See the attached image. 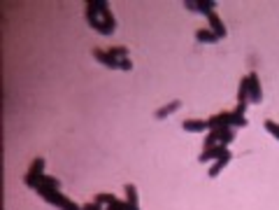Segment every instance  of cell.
Instances as JSON below:
<instances>
[{"instance_id":"6da1fadb","label":"cell","mask_w":279,"mask_h":210,"mask_svg":"<svg viewBox=\"0 0 279 210\" xmlns=\"http://www.w3.org/2000/svg\"><path fill=\"white\" fill-rule=\"evenodd\" d=\"M86 21L91 28H96L100 35H112L116 31V19H114L112 9L105 0H91L86 2Z\"/></svg>"},{"instance_id":"7a4b0ae2","label":"cell","mask_w":279,"mask_h":210,"mask_svg":"<svg viewBox=\"0 0 279 210\" xmlns=\"http://www.w3.org/2000/svg\"><path fill=\"white\" fill-rule=\"evenodd\" d=\"M207 126L210 129H217V126H247V119H244V112L240 108H235L233 112H219L207 119Z\"/></svg>"},{"instance_id":"3957f363","label":"cell","mask_w":279,"mask_h":210,"mask_svg":"<svg viewBox=\"0 0 279 210\" xmlns=\"http://www.w3.org/2000/svg\"><path fill=\"white\" fill-rule=\"evenodd\" d=\"M233 140H235V131L230 129V126H217V129H212L210 136L205 138V149L214 147V145H223V147H228Z\"/></svg>"},{"instance_id":"277c9868","label":"cell","mask_w":279,"mask_h":210,"mask_svg":"<svg viewBox=\"0 0 279 210\" xmlns=\"http://www.w3.org/2000/svg\"><path fill=\"white\" fill-rule=\"evenodd\" d=\"M38 194L42 196L47 203H52V206H56V208H60V210H82V206H77V203H72L70 199H65L63 192H58V189H47V192H38Z\"/></svg>"},{"instance_id":"5b68a950","label":"cell","mask_w":279,"mask_h":210,"mask_svg":"<svg viewBox=\"0 0 279 210\" xmlns=\"http://www.w3.org/2000/svg\"><path fill=\"white\" fill-rule=\"evenodd\" d=\"M42 175H45V159L40 156V159H35V161L30 163L28 175H26V185L35 189V185L40 182V178H42Z\"/></svg>"},{"instance_id":"8992f818","label":"cell","mask_w":279,"mask_h":210,"mask_svg":"<svg viewBox=\"0 0 279 210\" xmlns=\"http://www.w3.org/2000/svg\"><path fill=\"white\" fill-rule=\"evenodd\" d=\"M247 84H249V103L263 101V89H261V82H258L256 72H249V75H247Z\"/></svg>"},{"instance_id":"52a82bcc","label":"cell","mask_w":279,"mask_h":210,"mask_svg":"<svg viewBox=\"0 0 279 210\" xmlns=\"http://www.w3.org/2000/svg\"><path fill=\"white\" fill-rule=\"evenodd\" d=\"M230 154V149L228 147H223V145H214V147H210V149H203V154L198 156V161L200 163H205V161H212V159H223V156H228Z\"/></svg>"},{"instance_id":"ba28073f","label":"cell","mask_w":279,"mask_h":210,"mask_svg":"<svg viewBox=\"0 0 279 210\" xmlns=\"http://www.w3.org/2000/svg\"><path fill=\"white\" fill-rule=\"evenodd\" d=\"M186 5V9H191V12H200V14H212L214 9H217V2L214 0H207V2H193V0H186L184 2Z\"/></svg>"},{"instance_id":"9c48e42d","label":"cell","mask_w":279,"mask_h":210,"mask_svg":"<svg viewBox=\"0 0 279 210\" xmlns=\"http://www.w3.org/2000/svg\"><path fill=\"white\" fill-rule=\"evenodd\" d=\"M249 105V84H247V77H242L240 82V91H237V108L244 112Z\"/></svg>"},{"instance_id":"30bf717a","label":"cell","mask_w":279,"mask_h":210,"mask_svg":"<svg viewBox=\"0 0 279 210\" xmlns=\"http://www.w3.org/2000/svg\"><path fill=\"white\" fill-rule=\"evenodd\" d=\"M184 131L189 133H205V129H210L205 119H184Z\"/></svg>"},{"instance_id":"8fae6325","label":"cell","mask_w":279,"mask_h":210,"mask_svg":"<svg viewBox=\"0 0 279 210\" xmlns=\"http://www.w3.org/2000/svg\"><path fill=\"white\" fill-rule=\"evenodd\" d=\"M207 21H210V31H214L219 38H226V26H223V21L217 16V12L207 14Z\"/></svg>"},{"instance_id":"7c38bea8","label":"cell","mask_w":279,"mask_h":210,"mask_svg":"<svg viewBox=\"0 0 279 210\" xmlns=\"http://www.w3.org/2000/svg\"><path fill=\"white\" fill-rule=\"evenodd\" d=\"M196 40L198 42H207V45H214V42H219V35H217V33L214 31H210V28H200V31H196Z\"/></svg>"},{"instance_id":"4fadbf2b","label":"cell","mask_w":279,"mask_h":210,"mask_svg":"<svg viewBox=\"0 0 279 210\" xmlns=\"http://www.w3.org/2000/svg\"><path fill=\"white\" fill-rule=\"evenodd\" d=\"M126 196H128V210H140V203H137V187L135 185H126Z\"/></svg>"},{"instance_id":"5bb4252c","label":"cell","mask_w":279,"mask_h":210,"mask_svg":"<svg viewBox=\"0 0 279 210\" xmlns=\"http://www.w3.org/2000/svg\"><path fill=\"white\" fill-rule=\"evenodd\" d=\"M179 108H181V101H172L170 105H163L161 110H156V119H166L167 115H172V112H177Z\"/></svg>"},{"instance_id":"9a60e30c","label":"cell","mask_w":279,"mask_h":210,"mask_svg":"<svg viewBox=\"0 0 279 210\" xmlns=\"http://www.w3.org/2000/svg\"><path fill=\"white\" fill-rule=\"evenodd\" d=\"M230 159H233V154L223 156V159H219V161L214 163V166H212V168H210V178H217V175H219V173L223 171V168H226L228 163H230Z\"/></svg>"},{"instance_id":"2e32d148","label":"cell","mask_w":279,"mask_h":210,"mask_svg":"<svg viewBox=\"0 0 279 210\" xmlns=\"http://www.w3.org/2000/svg\"><path fill=\"white\" fill-rule=\"evenodd\" d=\"M96 201H98L100 206H103V203H114V201H116V196H114V194H98V196H96Z\"/></svg>"},{"instance_id":"e0dca14e","label":"cell","mask_w":279,"mask_h":210,"mask_svg":"<svg viewBox=\"0 0 279 210\" xmlns=\"http://www.w3.org/2000/svg\"><path fill=\"white\" fill-rule=\"evenodd\" d=\"M265 129H268V131H270L272 136L279 140V124H275V122H270V119H268V122H265Z\"/></svg>"},{"instance_id":"ac0fdd59","label":"cell","mask_w":279,"mask_h":210,"mask_svg":"<svg viewBox=\"0 0 279 210\" xmlns=\"http://www.w3.org/2000/svg\"><path fill=\"white\" fill-rule=\"evenodd\" d=\"M82 210H103V206H100L98 201H93V203H86V206H82Z\"/></svg>"}]
</instances>
